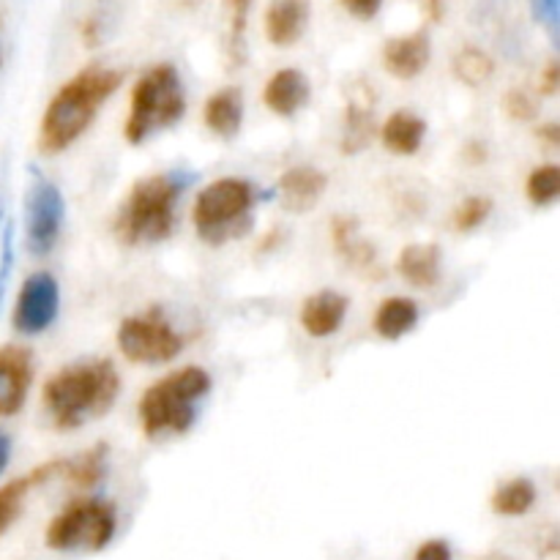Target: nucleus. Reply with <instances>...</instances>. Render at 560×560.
<instances>
[{
  "label": "nucleus",
  "instance_id": "nucleus-1",
  "mask_svg": "<svg viewBox=\"0 0 560 560\" xmlns=\"http://www.w3.org/2000/svg\"><path fill=\"white\" fill-rule=\"evenodd\" d=\"M120 82H124V74L107 66H88L77 71L69 82H63V88L49 98L42 115L38 151L44 156H55L74 145L91 129L98 109L118 91Z\"/></svg>",
  "mask_w": 560,
  "mask_h": 560
},
{
  "label": "nucleus",
  "instance_id": "nucleus-2",
  "mask_svg": "<svg viewBox=\"0 0 560 560\" xmlns=\"http://www.w3.org/2000/svg\"><path fill=\"white\" fill-rule=\"evenodd\" d=\"M118 394L120 377L113 361H77L66 364L44 383L42 405L55 430L71 432L98 416H107Z\"/></svg>",
  "mask_w": 560,
  "mask_h": 560
},
{
  "label": "nucleus",
  "instance_id": "nucleus-3",
  "mask_svg": "<svg viewBox=\"0 0 560 560\" xmlns=\"http://www.w3.org/2000/svg\"><path fill=\"white\" fill-rule=\"evenodd\" d=\"M211 375L202 366H184L145 388L137 416L145 438L186 435L195 427L197 408L211 394Z\"/></svg>",
  "mask_w": 560,
  "mask_h": 560
},
{
  "label": "nucleus",
  "instance_id": "nucleus-4",
  "mask_svg": "<svg viewBox=\"0 0 560 560\" xmlns=\"http://www.w3.org/2000/svg\"><path fill=\"white\" fill-rule=\"evenodd\" d=\"M191 178L178 173H156L140 178L115 217V235L126 246H148L170 238L175 206Z\"/></svg>",
  "mask_w": 560,
  "mask_h": 560
},
{
  "label": "nucleus",
  "instance_id": "nucleus-5",
  "mask_svg": "<svg viewBox=\"0 0 560 560\" xmlns=\"http://www.w3.org/2000/svg\"><path fill=\"white\" fill-rule=\"evenodd\" d=\"M186 113V91L178 69L173 63H159L135 82L129 96V115L124 137L131 145H140L156 131L178 124Z\"/></svg>",
  "mask_w": 560,
  "mask_h": 560
},
{
  "label": "nucleus",
  "instance_id": "nucleus-6",
  "mask_svg": "<svg viewBox=\"0 0 560 560\" xmlns=\"http://www.w3.org/2000/svg\"><path fill=\"white\" fill-rule=\"evenodd\" d=\"M255 202L257 191L246 178H219L202 186L191 206V222L200 241L222 246L228 241L244 238L252 230Z\"/></svg>",
  "mask_w": 560,
  "mask_h": 560
},
{
  "label": "nucleus",
  "instance_id": "nucleus-7",
  "mask_svg": "<svg viewBox=\"0 0 560 560\" xmlns=\"http://www.w3.org/2000/svg\"><path fill=\"white\" fill-rule=\"evenodd\" d=\"M118 534V509L102 498L74 501L49 520L44 545L55 552H102Z\"/></svg>",
  "mask_w": 560,
  "mask_h": 560
},
{
  "label": "nucleus",
  "instance_id": "nucleus-8",
  "mask_svg": "<svg viewBox=\"0 0 560 560\" xmlns=\"http://www.w3.org/2000/svg\"><path fill=\"white\" fill-rule=\"evenodd\" d=\"M115 342L131 364H167L178 359L186 339L173 328L162 306H151L120 320Z\"/></svg>",
  "mask_w": 560,
  "mask_h": 560
},
{
  "label": "nucleus",
  "instance_id": "nucleus-9",
  "mask_svg": "<svg viewBox=\"0 0 560 560\" xmlns=\"http://www.w3.org/2000/svg\"><path fill=\"white\" fill-rule=\"evenodd\" d=\"M63 191L33 170L25 195V246L33 257H44L55 249L60 230H63Z\"/></svg>",
  "mask_w": 560,
  "mask_h": 560
},
{
  "label": "nucleus",
  "instance_id": "nucleus-10",
  "mask_svg": "<svg viewBox=\"0 0 560 560\" xmlns=\"http://www.w3.org/2000/svg\"><path fill=\"white\" fill-rule=\"evenodd\" d=\"M60 312V284L49 271H36L20 284L11 326L22 337H38L55 323Z\"/></svg>",
  "mask_w": 560,
  "mask_h": 560
},
{
  "label": "nucleus",
  "instance_id": "nucleus-11",
  "mask_svg": "<svg viewBox=\"0 0 560 560\" xmlns=\"http://www.w3.org/2000/svg\"><path fill=\"white\" fill-rule=\"evenodd\" d=\"M33 383V353L22 345L0 348V419L25 408Z\"/></svg>",
  "mask_w": 560,
  "mask_h": 560
},
{
  "label": "nucleus",
  "instance_id": "nucleus-12",
  "mask_svg": "<svg viewBox=\"0 0 560 560\" xmlns=\"http://www.w3.org/2000/svg\"><path fill=\"white\" fill-rule=\"evenodd\" d=\"M328 178L323 170L312 167V164H295L288 167L277 180V197L279 206L288 213H310L317 202L326 195Z\"/></svg>",
  "mask_w": 560,
  "mask_h": 560
},
{
  "label": "nucleus",
  "instance_id": "nucleus-13",
  "mask_svg": "<svg viewBox=\"0 0 560 560\" xmlns=\"http://www.w3.org/2000/svg\"><path fill=\"white\" fill-rule=\"evenodd\" d=\"M430 60L432 44L424 31L402 33V36H394L383 44V69H386L394 80H416V77L424 74Z\"/></svg>",
  "mask_w": 560,
  "mask_h": 560
},
{
  "label": "nucleus",
  "instance_id": "nucleus-14",
  "mask_svg": "<svg viewBox=\"0 0 560 560\" xmlns=\"http://www.w3.org/2000/svg\"><path fill=\"white\" fill-rule=\"evenodd\" d=\"M350 299L337 293V290H317L301 306L299 323L312 339H326L342 328L345 317H348Z\"/></svg>",
  "mask_w": 560,
  "mask_h": 560
},
{
  "label": "nucleus",
  "instance_id": "nucleus-15",
  "mask_svg": "<svg viewBox=\"0 0 560 560\" xmlns=\"http://www.w3.org/2000/svg\"><path fill=\"white\" fill-rule=\"evenodd\" d=\"M312 96L310 77L301 69H279L262 88V102L279 118H293L306 107Z\"/></svg>",
  "mask_w": 560,
  "mask_h": 560
},
{
  "label": "nucleus",
  "instance_id": "nucleus-16",
  "mask_svg": "<svg viewBox=\"0 0 560 560\" xmlns=\"http://www.w3.org/2000/svg\"><path fill=\"white\" fill-rule=\"evenodd\" d=\"M394 268L410 288H438L443 279V249L438 244H408L399 249Z\"/></svg>",
  "mask_w": 560,
  "mask_h": 560
},
{
  "label": "nucleus",
  "instance_id": "nucleus-17",
  "mask_svg": "<svg viewBox=\"0 0 560 560\" xmlns=\"http://www.w3.org/2000/svg\"><path fill=\"white\" fill-rule=\"evenodd\" d=\"M310 0H271L266 9V36L277 47H293L310 25Z\"/></svg>",
  "mask_w": 560,
  "mask_h": 560
},
{
  "label": "nucleus",
  "instance_id": "nucleus-18",
  "mask_svg": "<svg viewBox=\"0 0 560 560\" xmlns=\"http://www.w3.org/2000/svg\"><path fill=\"white\" fill-rule=\"evenodd\" d=\"M375 98H372L370 85H355L350 93L348 107H345V135H342V151L359 153L370 145L372 135H375Z\"/></svg>",
  "mask_w": 560,
  "mask_h": 560
},
{
  "label": "nucleus",
  "instance_id": "nucleus-19",
  "mask_svg": "<svg viewBox=\"0 0 560 560\" xmlns=\"http://www.w3.org/2000/svg\"><path fill=\"white\" fill-rule=\"evenodd\" d=\"M202 120L208 131L217 135L219 140H233L244 124V93L238 85H228L206 98L202 107Z\"/></svg>",
  "mask_w": 560,
  "mask_h": 560
},
{
  "label": "nucleus",
  "instance_id": "nucleus-20",
  "mask_svg": "<svg viewBox=\"0 0 560 560\" xmlns=\"http://www.w3.org/2000/svg\"><path fill=\"white\" fill-rule=\"evenodd\" d=\"M60 468H63V459L44 463V465H38L36 470H31V474L20 476V479H14V481H9V485L0 487V536H3L5 530L16 523V517L22 514V506H25L27 492L36 490V487H42L44 481L52 479V476H58Z\"/></svg>",
  "mask_w": 560,
  "mask_h": 560
},
{
  "label": "nucleus",
  "instance_id": "nucleus-21",
  "mask_svg": "<svg viewBox=\"0 0 560 560\" xmlns=\"http://www.w3.org/2000/svg\"><path fill=\"white\" fill-rule=\"evenodd\" d=\"M427 120L410 109H397L381 126V140L394 156H416L427 140Z\"/></svg>",
  "mask_w": 560,
  "mask_h": 560
},
{
  "label": "nucleus",
  "instance_id": "nucleus-22",
  "mask_svg": "<svg viewBox=\"0 0 560 560\" xmlns=\"http://www.w3.org/2000/svg\"><path fill=\"white\" fill-rule=\"evenodd\" d=\"M419 320L421 310L413 299H408V295H392V299L381 301V306L375 310V317H372V326H375V334L381 339L399 342L410 331H416Z\"/></svg>",
  "mask_w": 560,
  "mask_h": 560
},
{
  "label": "nucleus",
  "instance_id": "nucleus-23",
  "mask_svg": "<svg viewBox=\"0 0 560 560\" xmlns=\"http://www.w3.org/2000/svg\"><path fill=\"white\" fill-rule=\"evenodd\" d=\"M107 443H96L93 448L82 452L80 457L63 459L60 474H63V479L69 481L71 487H77V490H91V487H96L98 481L104 479V474H107Z\"/></svg>",
  "mask_w": 560,
  "mask_h": 560
},
{
  "label": "nucleus",
  "instance_id": "nucleus-24",
  "mask_svg": "<svg viewBox=\"0 0 560 560\" xmlns=\"http://www.w3.org/2000/svg\"><path fill=\"white\" fill-rule=\"evenodd\" d=\"M539 501V490L530 479L517 476V479L503 481L501 487L492 495V512L501 514V517H523Z\"/></svg>",
  "mask_w": 560,
  "mask_h": 560
},
{
  "label": "nucleus",
  "instance_id": "nucleus-25",
  "mask_svg": "<svg viewBox=\"0 0 560 560\" xmlns=\"http://www.w3.org/2000/svg\"><path fill=\"white\" fill-rule=\"evenodd\" d=\"M454 74L465 85L481 88L495 74V60L481 47H463L457 52V58H454Z\"/></svg>",
  "mask_w": 560,
  "mask_h": 560
},
{
  "label": "nucleus",
  "instance_id": "nucleus-26",
  "mask_svg": "<svg viewBox=\"0 0 560 560\" xmlns=\"http://www.w3.org/2000/svg\"><path fill=\"white\" fill-rule=\"evenodd\" d=\"M525 195L534 208L556 206L560 197V167L558 164H539L530 170L525 180Z\"/></svg>",
  "mask_w": 560,
  "mask_h": 560
},
{
  "label": "nucleus",
  "instance_id": "nucleus-27",
  "mask_svg": "<svg viewBox=\"0 0 560 560\" xmlns=\"http://www.w3.org/2000/svg\"><path fill=\"white\" fill-rule=\"evenodd\" d=\"M249 9L252 0H228V47H230V60H235V66L244 60V36L246 25H249Z\"/></svg>",
  "mask_w": 560,
  "mask_h": 560
},
{
  "label": "nucleus",
  "instance_id": "nucleus-28",
  "mask_svg": "<svg viewBox=\"0 0 560 560\" xmlns=\"http://www.w3.org/2000/svg\"><path fill=\"white\" fill-rule=\"evenodd\" d=\"M492 213V200L490 197H481V195H470L454 208V230L459 233H474L479 230L481 224L490 219Z\"/></svg>",
  "mask_w": 560,
  "mask_h": 560
},
{
  "label": "nucleus",
  "instance_id": "nucleus-29",
  "mask_svg": "<svg viewBox=\"0 0 560 560\" xmlns=\"http://www.w3.org/2000/svg\"><path fill=\"white\" fill-rule=\"evenodd\" d=\"M503 113L512 120H520V124H530L539 115V104L534 102V96L520 88H512V91L503 93Z\"/></svg>",
  "mask_w": 560,
  "mask_h": 560
},
{
  "label": "nucleus",
  "instance_id": "nucleus-30",
  "mask_svg": "<svg viewBox=\"0 0 560 560\" xmlns=\"http://www.w3.org/2000/svg\"><path fill=\"white\" fill-rule=\"evenodd\" d=\"M11 268H14V222H5L3 241H0V304H3L5 288H9Z\"/></svg>",
  "mask_w": 560,
  "mask_h": 560
},
{
  "label": "nucleus",
  "instance_id": "nucleus-31",
  "mask_svg": "<svg viewBox=\"0 0 560 560\" xmlns=\"http://www.w3.org/2000/svg\"><path fill=\"white\" fill-rule=\"evenodd\" d=\"M413 560H454L452 545L446 539H427L416 547Z\"/></svg>",
  "mask_w": 560,
  "mask_h": 560
},
{
  "label": "nucleus",
  "instance_id": "nucleus-32",
  "mask_svg": "<svg viewBox=\"0 0 560 560\" xmlns=\"http://www.w3.org/2000/svg\"><path fill=\"white\" fill-rule=\"evenodd\" d=\"M345 5L348 14H353L355 20H375L383 9V0H339Z\"/></svg>",
  "mask_w": 560,
  "mask_h": 560
},
{
  "label": "nucleus",
  "instance_id": "nucleus-33",
  "mask_svg": "<svg viewBox=\"0 0 560 560\" xmlns=\"http://www.w3.org/2000/svg\"><path fill=\"white\" fill-rule=\"evenodd\" d=\"M558 82H560V69H558L556 60H552V63L545 69V74H541L539 91L545 93V96H556V93H558Z\"/></svg>",
  "mask_w": 560,
  "mask_h": 560
},
{
  "label": "nucleus",
  "instance_id": "nucleus-34",
  "mask_svg": "<svg viewBox=\"0 0 560 560\" xmlns=\"http://www.w3.org/2000/svg\"><path fill=\"white\" fill-rule=\"evenodd\" d=\"M9 463H11V438L0 430V476L5 474Z\"/></svg>",
  "mask_w": 560,
  "mask_h": 560
},
{
  "label": "nucleus",
  "instance_id": "nucleus-35",
  "mask_svg": "<svg viewBox=\"0 0 560 560\" xmlns=\"http://www.w3.org/2000/svg\"><path fill=\"white\" fill-rule=\"evenodd\" d=\"M421 5H424V14L430 20H441L443 16V0H421Z\"/></svg>",
  "mask_w": 560,
  "mask_h": 560
},
{
  "label": "nucleus",
  "instance_id": "nucleus-36",
  "mask_svg": "<svg viewBox=\"0 0 560 560\" xmlns=\"http://www.w3.org/2000/svg\"><path fill=\"white\" fill-rule=\"evenodd\" d=\"M539 135L545 137V140L550 142L552 148L558 145V126H556V124H547V126H541V129H539Z\"/></svg>",
  "mask_w": 560,
  "mask_h": 560
},
{
  "label": "nucleus",
  "instance_id": "nucleus-37",
  "mask_svg": "<svg viewBox=\"0 0 560 560\" xmlns=\"http://www.w3.org/2000/svg\"><path fill=\"white\" fill-rule=\"evenodd\" d=\"M481 560H512V558L503 556V552H490V556H485Z\"/></svg>",
  "mask_w": 560,
  "mask_h": 560
},
{
  "label": "nucleus",
  "instance_id": "nucleus-38",
  "mask_svg": "<svg viewBox=\"0 0 560 560\" xmlns=\"http://www.w3.org/2000/svg\"><path fill=\"white\" fill-rule=\"evenodd\" d=\"M0 66H3V44H0Z\"/></svg>",
  "mask_w": 560,
  "mask_h": 560
}]
</instances>
